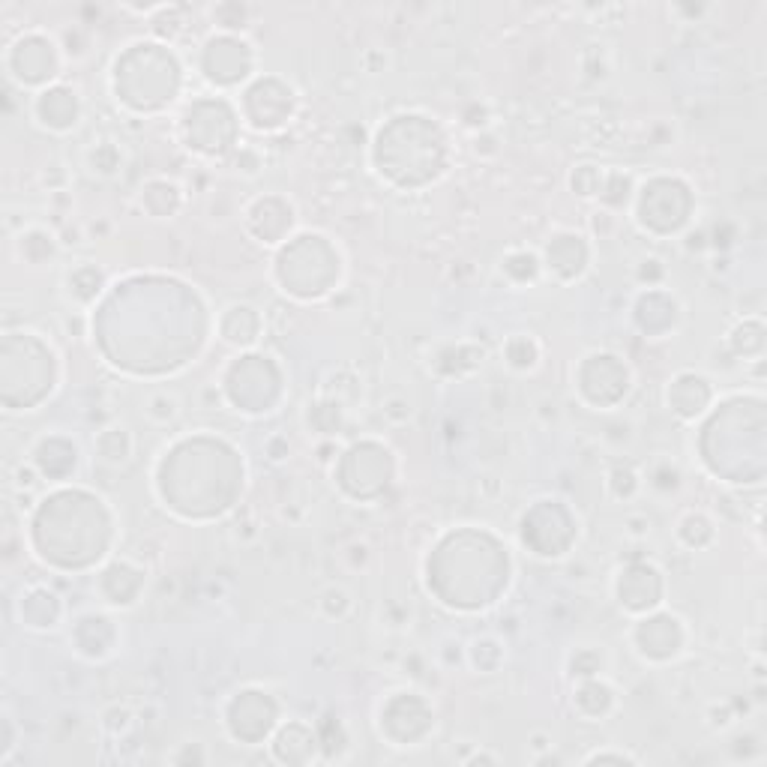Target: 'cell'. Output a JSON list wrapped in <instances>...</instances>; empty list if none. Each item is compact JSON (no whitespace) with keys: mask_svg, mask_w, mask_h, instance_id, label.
<instances>
[{"mask_svg":"<svg viewBox=\"0 0 767 767\" xmlns=\"http://www.w3.org/2000/svg\"><path fill=\"white\" fill-rule=\"evenodd\" d=\"M231 726L237 738L258 741L270 732L273 726V705L261 693H246L234 702L231 708Z\"/></svg>","mask_w":767,"mask_h":767,"instance_id":"6da1fadb","label":"cell"},{"mask_svg":"<svg viewBox=\"0 0 767 767\" xmlns=\"http://www.w3.org/2000/svg\"><path fill=\"white\" fill-rule=\"evenodd\" d=\"M654 186L663 195V201H660V207H642L645 222H651L660 231L678 228L687 219V204H690L687 201V189L681 183H672V180H660Z\"/></svg>","mask_w":767,"mask_h":767,"instance_id":"7a4b0ae2","label":"cell"},{"mask_svg":"<svg viewBox=\"0 0 767 767\" xmlns=\"http://www.w3.org/2000/svg\"><path fill=\"white\" fill-rule=\"evenodd\" d=\"M207 69H210V75L219 78V81H231V78L243 75V69H246V51H243V45L225 42V39H222V42H213L210 51H207Z\"/></svg>","mask_w":767,"mask_h":767,"instance_id":"3957f363","label":"cell"},{"mask_svg":"<svg viewBox=\"0 0 767 767\" xmlns=\"http://www.w3.org/2000/svg\"><path fill=\"white\" fill-rule=\"evenodd\" d=\"M639 639H642V645H645L648 654H654V657H669V654L678 651L681 633H678V627H675L672 618H657V621H651V624H645V627L639 630Z\"/></svg>","mask_w":767,"mask_h":767,"instance_id":"277c9868","label":"cell"},{"mask_svg":"<svg viewBox=\"0 0 767 767\" xmlns=\"http://www.w3.org/2000/svg\"><path fill=\"white\" fill-rule=\"evenodd\" d=\"M549 258H552V264L561 270V273H579L582 270V258H585V249L573 240V237H561L558 240V246H552L549 249Z\"/></svg>","mask_w":767,"mask_h":767,"instance_id":"5b68a950","label":"cell"},{"mask_svg":"<svg viewBox=\"0 0 767 767\" xmlns=\"http://www.w3.org/2000/svg\"><path fill=\"white\" fill-rule=\"evenodd\" d=\"M42 114L48 123L54 126H66L72 117H75V99L66 93V90H54V93H45L42 99Z\"/></svg>","mask_w":767,"mask_h":767,"instance_id":"8992f818","label":"cell"}]
</instances>
